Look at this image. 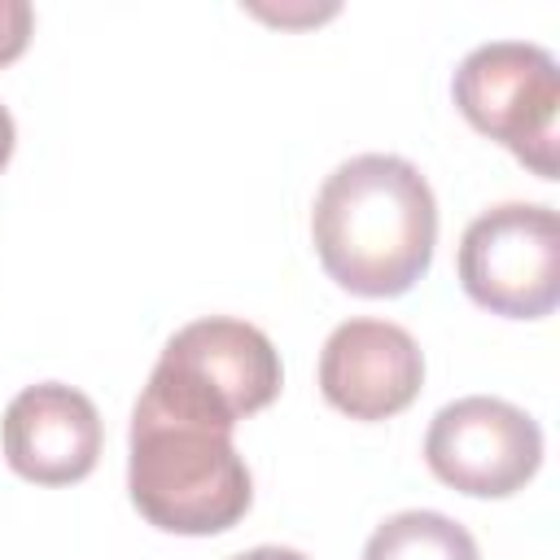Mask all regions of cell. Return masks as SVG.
<instances>
[{"instance_id": "cell-6", "label": "cell", "mask_w": 560, "mask_h": 560, "mask_svg": "<svg viewBox=\"0 0 560 560\" xmlns=\"http://www.w3.org/2000/svg\"><path fill=\"white\" fill-rule=\"evenodd\" d=\"M429 472L468 499H512L542 468L538 420L494 394H468L446 407L424 429Z\"/></svg>"}, {"instance_id": "cell-3", "label": "cell", "mask_w": 560, "mask_h": 560, "mask_svg": "<svg viewBox=\"0 0 560 560\" xmlns=\"http://www.w3.org/2000/svg\"><path fill=\"white\" fill-rule=\"evenodd\" d=\"M280 385V350L262 328L232 315H206L166 337L136 402L232 433L245 416L271 407Z\"/></svg>"}, {"instance_id": "cell-2", "label": "cell", "mask_w": 560, "mask_h": 560, "mask_svg": "<svg viewBox=\"0 0 560 560\" xmlns=\"http://www.w3.org/2000/svg\"><path fill=\"white\" fill-rule=\"evenodd\" d=\"M127 494L153 529L210 538L249 512L254 477L228 429L136 402L127 433Z\"/></svg>"}, {"instance_id": "cell-11", "label": "cell", "mask_w": 560, "mask_h": 560, "mask_svg": "<svg viewBox=\"0 0 560 560\" xmlns=\"http://www.w3.org/2000/svg\"><path fill=\"white\" fill-rule=\"evenodd\" d=\"M228 560H311V556H302L298 547H276V542H267V547H249V551L228 556Z\"/></svg>"}, {"instance_id": "cell-12", "label": "cell", "mask_w": 560, "mask_h": 560, "mask_svg": "<svg viewBox=\"0 0 560 560\" xmlns=\"http://www.w3.org/2000/svg\"><path fill=\"white\" fill-rule=\"evenodd\" d=\"M13 149H18V122H13V114L0 105V171L9 166Z\"/></svg>"}, {"instance_id": "cell-9", "label": "cell", "mask_w": 560, "mask_h": 560, "mask_svg": "<svg viewBox=\"0 0 560 560\" xmlns=\"http://www.w3.org/2000/svg\"><path fill=\"white\" fill-rule=\"evenodd\" d=\"M363 560H481V551L477 538L446 512L407 508L368 534Z\"/></svg>"}, {"instance_id": "cell-8", "label": "cell", "mask_w": 560, "mask_h": 560, "mask_svg": "<svg viewBox=\"0 0 560 560\" xmlns=\"http://www.w3.org/2000/svg\"><path fill=\"white\" fill-rule=\"evenodd\" d=\"M0 442L9 468L22 481L74 486L96 468L105 424L83 389L61 381H39L9 398L0 420Z\"/></svg>"}, {"instance_id": "cell-10", "label": "cell", "mask_w": 560, "mask_h": 560, "mask_svg": "<svg viewBox=\"0 0 560 560\" xmlns=\"http://www.w3.org/2000/svg\"><path fill=\"white\" fill-rule=\"evenodd\" d=\"M31 31H35V9L26 0H0V66L26 52Z\"/></svg>"}, {"instance_id": "cell-4", "label": "cell", "mask_w": 560, "mask_h": 560, "mask_svg": "<svg viewBox=\"0 0 560 560\" xmlns=\"http://www.w3.org/2000/svg\"><path fill=\"white\" fill-rule=\"evenodd\" d=\"M464 122L503 144L538 179H556L560 144V66L551 48L529 39L477 44L451 79Z\"/></svg>"}, {"instance_id": "cell-5", "label": "cell", "mask_w": 560, "mask_h": 560, "mask_svg": "<svg viewBox=\"0 0 560 560\" xmlns=\"http://www.w3.org/2000/svg\"><path fill=\"white\" fill-rule=\"evenodd\" d=\"M464 293L503 319H542L560 302V219L542 201L481 210L455 249Z\"/></svg>"}, {"instance_id": "cell-1", "label": "cell", "mask_w": 560, "mask_h": 560, "mask_svg": "<svg viewBox=\"0 0 560 560\" xmlns=\"http://www.w3.org/2000/svg\"><path fill=\"white\" fill-rule=\"evenodd\" d=\"M311 241L328 280L354 298H402L433 262L438 197L416 162L354 153L324 175Z\"/></svg>"}, {"instance_id": "cell-7", "label": "cell", "mask_w": 560, "mask_h": 560, "mask_svg": "<svg viewBox=\"0 0 560 560\" xmlns=\"http://www.w3.org/2000/svg\"><path fill=\"white\" fill-rule=\"evenodd\" d=\"M319 394L350 420H389L420 398L424 354L402 324L354 315L341 319L319 350Z\"/></svg>"}]
</instances>
